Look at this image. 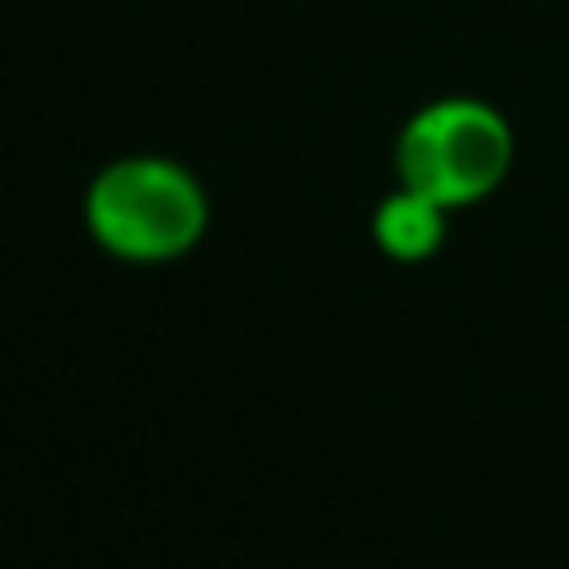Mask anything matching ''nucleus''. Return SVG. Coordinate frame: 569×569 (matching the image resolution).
Segmentation results:
<instances>
[{
	"instance_id": "obj_1",
	"label": "nucleus",
	"mask_w": 569,
	"mask_h": 569,
	"mask_svg": "<svg viewBox=\"0 0 569 569\" xmlns=\"http://www.w3.org/2000/svg\"><path fill=\"white\" fill-rule=\"evenodd\" d=\"M86 230L120 266L186 260L210 230V196L176 156H120L100 166L80 200Z\"/></svg>"
},
{
	"instance_id": "obj_2",
	"label": "nucleus",
	"mask_w": 569,
	"mask_h": 569,
	"mask_svg": "<svg viewBox=\"0 0 569 569\" xmlns=\"http://www.w3.org/2000/svg\"><path fill=\"white\" fill-rule=\"evenodd\" d=\"M515 170V126L480 96L425 100L395 136V180L445 210L490 200Z\"/></svg>"
},
{
	"instance_id": "obj_3",
	"label": "nucleus",
	"mask_w": 569,
	"mask_h": 569,
	"mask_svg": "<svg viewBox=\"0 0 569 569\" xmlns=\"http://www.w3.org/2000/svg\"><path fill=\"white\" fill-rule=\"evenodd\" d=\"M450 216L455 210H445L440 200L420 196V190H410V186H395L390 196L370 210V240L395 266H425V260H435L445 250V240H450Z\"/></svg>"
}]
</instances>
